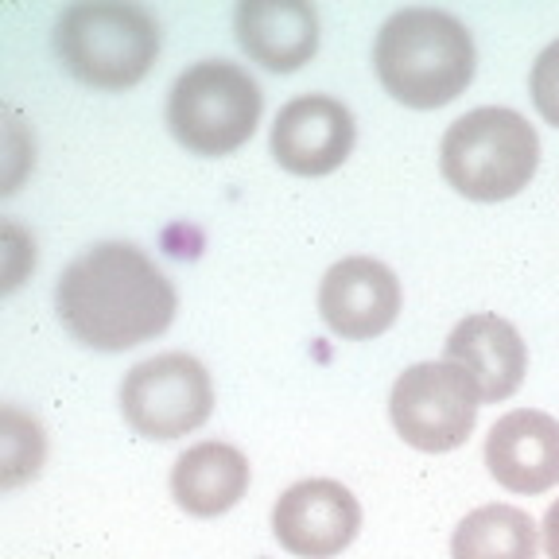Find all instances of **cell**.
<instances>
[{
  "mask_svg": "<svg viewBox=\"0 0 559 559\" xmlns=\"http://www.w3.org/2000/svg\"><path fill=\"white\" fill-rule=\"evenodd\" d=\"M540 533H544V551H548V559H559V501L548 509Z\"/></svg>",
  "mask_w": 559,
  "mask_h": 559,
  "instance_id": "18",
  "label": "cell"
},
{
  "mask_svg": "<svg viewBox=\"0 0 559 559\" xmlns=\"http://www.w3.org/2000/svg\"><path fill=\"white\" fill-rule=\"evenodd\" d=\"M486 466L509 493H544L559 486V419L536 408L501 416L486 436Z\"/></svg>",
  "mask_w": 559,
  "mask_h": 559,
  "instance_id": "11",
  "label": "cell"
},
{
  "mask_svg": "<svg viewBox=\"0 0 559 559\" xmlns=\"http://www.w3.org/2000/svg\"><path fill=\"white\" fill-rule=\"evenodd\" d=\"M447 361L474 381L486 404L509 401L528 369V346L513 323L498 314H466L447 338Z\"/></svg>",
  "mask_w": 559,
  "mask_h": 559,
  "instance_id": "13",
  "label": "cell"
},
{
  "mask_svg": "<svg viewBox=\"0 0 559 559\" xmlns=\"http://www.w3.org/2000/svg\"><path fill=\"white\" fill-rule=\"evenodd\" d=\"M55 311L74 342L102 354H121L164 334L179 311V296L144 249L129 241H102L62 269L55 284Z\"/></svg>",
  "mask_w": 559,
  "mask_h": 559,
  "instance_id": "1",
  "label": "cell"
},
{
  "mask_svg": "<svg viewBox=\"0 0 559 559\" xmlns=\"http://www.w3.org/2000/svg\"><path fill=\"white\" fill-rule=\"evenodd\" d=\"M319 311L338 338H377L401 314V280L393 276L389 264L373 261V257H346L323 276Z\"/></svg>",
  "mask_w": 559,
  "mask_h": 559,
  "instance_id": "10",
  "label": "cell"
},
{
  "mask_svg": "<svg viewBox=\"0 0 559 559\" xmlns=\"http://www.w3.org/2000/svg\"><path fill=\"white\" fill-rule=\"evenodd\" d=\"M528 90H533V102H536V109H540L544 121L559 129V39L544 47L540 59L533 62Z\"/></svg>",
  "mask_w": 559,
  "mask_h": 559,
  "instance_id": "17",
  "label": "cell"
},
{
  "mask_svg": "<svg viewBox=\"0 0 559 559\" xmlns=\"http://www.w3.org/2000/svg\"><path fill=\"white\" fill-rule=\"evenodd\" d=\"M358 124L346 105L331 94L292 97L272 121V156L292 175H331L354 152Z\"/></svg>",
  "mask_w": 559,
  "mask_h": 559,
  "instance_id": "9",
  "label": "cell"
},
{
  "mask_svg": "<svg viewBox=\"0 0 559 559\" xmlns=\"http://www.w3.org/2000/svg\"><path fill=\"white\" fill-rule=\"evenodd\" d=\"M249 489V459L237 447L194 443L175 459L171 471V498L175 506L191 516H222L245 498Z\"/></svg>",
  "mask_w": 559,
  "mask_h": 559,
  "instance_id": "14",
  "label": "cell"
},
{
  "mask_svg": "<svg viewBox=\"0 0 559 559\" xmlns=\"http://www.w3.org/2000/svg\"><path fill=\"white\" fill-rule=\"evenodd\" d=\"M474 39L443 9H401L384 20L373 44L381 86L408 109H439L474 82Z\"/></svg>",
  "mask_w": 559,
  "mask_h": 559,
  "instance_id": "2",
  "label": "cell"
},
{
  "mask_svg": "<svg viewBox=\"0 0 559 559\" xmlns=\"http://www.w3.org/2000/svg\"><path fill=\"white\" fill-rule=\"evenodd\" d=\"M39 463H44V431L32 416L9 404L4 408V489L35 478Z\"/></svg>",
  "mask_w": 559,
  "mask_h": 559,
  "instance_id": "16",
  "label": "cell"
},
{
  "mask_svg": "<svg viewBox=\"0 0 559 559\" xmlns=\"http://www.w3.org/2000/svg\"><path fill=\"white\" fill-rule=\"evenodd\" d=\"M55 55L94 90H129L159 55V24L148 9L121 0L70 4L55 24Z\"/></svg>",
  "mask_w": 559,
  "mask_h": 559,
  "instance_id": "3",
  "label": "cell"
},
{
  "mask_svg": "<svg viewBox=\"0 0 559 559\" xmlns=\"http://www.w3.org/2000/svg\"><path fill=\"white\" fill-rule=\"evenodd\" d=\"M439 164L459 194L474 202H506L533 183L540 136L513 109L481 105L447 129Z\"/></svg>",
  "mask_w": 559,
  "mask_h": 559,
  "instance_id": "4",
  "label": "cell"
},
{
  "mask_svg": "<svg viewBox=\"0 0 559 559\" xmlns=\"http://www.w3.org/2000/svg\"><path fill=\"white\" fill-rule=\"evenodd\" d=\"M264 94L245 67L202 59L175 79L167 94V129L191 156H229L253 136Z\"/></svg>",
  "mask_w": 559,
  "mask_h": 559,
  "instance_id": "5",
  "label": "cell"
},
{
  "mask_svg": "<svg viewBox=\"0 0 559 559\" xmlns=\"http://www.w3.org/2000/svg\"><path fill=\"white\" fill-rule=\"evenodd\" d=\"M241 51L272 74H292L319 51V12L307 0H241L234 9Z\"/></svg>",
  "mask_w": 559,
  "mask_h": 559,
  "instance_id": "12",
  "label": "cell"
},
{
  "mask_svg": "<svg viewBox=\"0 0 559 559\" xmlns=\"http://www.w3.org/2000/svg\"><path fill=\"white\" fill-rule=\"evenodd\" d=\"M478 389L451 361H419L404 369L389 396L396 436L416 451L443 454L463 447L478 424Z\"/></svg>",
  "mask_w": 559,
  "mask_h": 559,
  "instance_id": "6",
  "label": "cell"
},
{
  "mask_svg": "<svg viewBox=\"0 0 559 559\" xmlns=\"http://www.w3.org/2000/svg\"><path fill=\"white\" fill-rule=\"evenodd\" d=\"M358 528V498L334 478L296 481L272 506V533L280 548L299 559H334L354 544Z\"/></svg>",
  "mask_w": 559,
  "mask_h": 559,
  "instance_id": "8",
  "label": "cell"
},
{
  "mask_svg": "<svg viewBox=\"0 0 559 559\" xmlns=\"http://www.w3.org/2000/svg\"><path fill=\"white\" fill-rule=\"evenodd\" d=\"M121 412L144 439H183L214 412V381L191 354H159L132 366L121 381Z\"/></svg>",
  "mask_w": 559,
  "mask_h": 559,
  "instance_id": "7",
  "label": "cell"
},
{
  "mask_svg": "<svg viewBox=\"0 0 559 559\" xmlns=\"http://www.w3.org/2000/svg\"><path fill=\"white\" fill-rule=\"evenodd\" d=\"M451 559H536V524L516 506H481L451 536Z\"/></svg>",
  "mask_w": 559,
  "mask_h": 559,
  "instance_id": "15",
  "label": "cell"
}]
</instances>
